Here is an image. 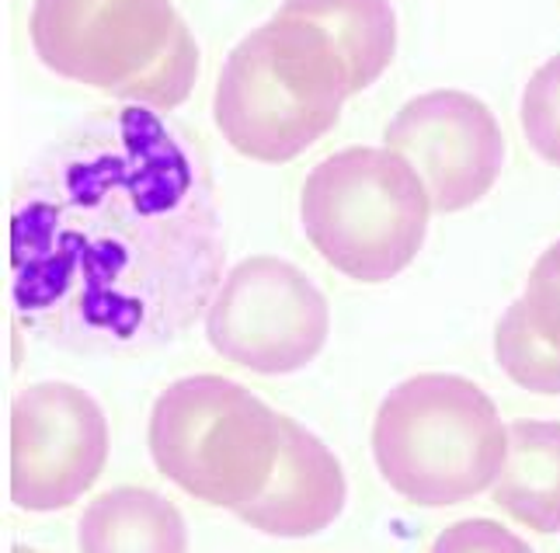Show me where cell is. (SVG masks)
<instances>
[{"label":"cell","instance_id":"obj_8","mask_svg":"<svg viewBox=\"0 0 560 553\" xmlns=\"http://www.w3.org/2000/svg\"><path fill=\"white\" fill-rule=\"evenodd\" d=\"M108 463V417L88 390L43 379L11 400V502L60 511L84 498Z\"/></svg>","mask_w":560,"mask_h":553},{"label":"cell","instance_id":"obj_13","mask_svg":"<svg viewBox=\"0 0 560 553\" xmlns=\"http://www.w3.org/2000/svg\"><path fill=\"white\" fill-rule=\"evenodd\" d=\"M279 14L320 25L335 39L352 94L373 87L397 56V14L390 0H285Z\"/></svg>","mask_w":560,"mask_h":553},{"label":"cell","instance_id":"obj_15","mask_svg":"<svg viewBox=\"0 0 560 553\" xmlns=\"http://www.w3.org/2000/svg\"><path fill=\"white\" fill-rule=\"evenodd\" d=\"M518 122L533 154L560 167V52L529 78L518 105Z\"/></svg>","mask_w":560,"mask_h":553},{"label":"cell","instance_id":"obj_6","mask_svg":"<svg viewBox=\"0 0 560 553\" xmlns=\"http://www.w3.org/2000/svg\"><path fill=\"white\" fill-rule=\"evenodd\" d=\"M147 443L171 484L212 508L237 511L276 470L282 414L237 379L182 376L153 400Z\"/></svg>","mask_w":560,"mask_h":553},{"label":"cell","instance_id":"obj_10","mask_svg":"<svg viewBox=\"0 0 560 553\" xmlns=\"http://www.w3.org/2000/svg\"><path fill=\"white\" fill-rule=\"evenodd\" d=\"M349 481L324 438L282 414V446L276 470L258 498L237 508L241 522L279 540L317 537L345 511Z\"/></svg>","mask_w":560,"mask_h":553},{"label":"cell","instance_id":"obj_7","mask_svg":"<svg viewBox=\"0 0 560 553\" xmlns=\"http://www.w3.org/2000/svg\"><path fill=\"white\" fill-rule=\"evenodd\" d=\"M331 334V307L303 269L276 255L244 258L206 307L212 352L258 376L306 369Z\"/></svg>","mask_w":560,"mask_h":553},{"label":"cell","instance_id":"obj_1","mask_svg":"<svg viewBox=\"0 0 560 553\" xmlns=\"http://www.w3.org/2000/svg\"><path fill=\"white\" fill-rule=\"evenodd\" d=\"M202 157L129 105L32 164L11 209L14 320L67 352L129 355L185 334L223 282Z\"/></svg>","mask_w":560,"mask_h":553},{"label":"cell","instance_id":"obj_16","mask_svg":"<svg viewBox=\"0 0 560 553\" xmlns=\"http://www.w3.org/2000/svg\"><path fill=\"white\" fill-rule=\"evenodd\" d=\"M523 299L539 328L560 341V240L536 258Z\"/></svg>","mask_w":560,"mask_h":553},{"label":"cell","instance_id":"obj_2","mask_svg":"<svg viewBox=\"0 0 560 553\" xmlns=\"http://www.w3.org/2000/svg\"><path fill=\"white\" fill-rule=\"evenodd\" d=\"M349 98V70L331 35L276 14L230 49L212 119L241 157L289 164L338 126Z\"/></svg>","mask_w":560,"mask_h":553},{"label":"cell","instance_id":"obj_9","mask_svg":"<svg viewBox=\"0 0 560 553\" xmlns=\"http://www.w3.org/2000/svg\"><path fill=\"white\" fill-rule=\"evenodd\" d=\"M383 146L408 157L435 213H463L501 178L505 137L488 102L467 91H429L404 102L383 132Z\"/></svg>","mask_w":560,"mask_h":553},{"label":"cell","instance_id":"obj_4","mask_svg":"<svg viewBox=\"0 0 560 553\" xmlns=\"http://www.w3.org/2000/svg\"><path fill=\"white\" fill-rule=\"evenodd\" d=\"M509 452L494 400L456 373H418L383 397L373 460L383 484L418 508H450L488 491Z\"/></svg>","mask_w":560,"mask_h":553},{"label":"cell","instance_id":"obj_3","mask_svg":"<svg viewBox=\"0 0 560 553\" xmlns=\"http://www.w3.org/2000/svg\"><path fill=\"white\" fill-rule=\"evenodd\" d=\"M28 39L56 78L171 111L199 78V43L171 0H32Z\"/></svg>","mask_w":560,"mask_h":553},{"label":"cell","instance_id":"obj_11","mask_svg":"<svg viewBox=\"0 0 560 553\" xmlns=\"http://www.w3.org/2000/svg\"><path fill=\"white\" fill-rule=\"evenodd\" d=\"M491 502L533 532H560V422L526 417L509 425V452Z\"/></svg>","mask_w":560,"mask_h":553},{"label":"cell","instance_id":"obj_14","mask_svg":"<svg viewBox=\"0 0 560 553\" xmlns=\"http://www.w3.org/2000/svg\"><path fill=\"white\" fill-rule=\"evenodd\" d=\"M494 358L515 387L544 397H560V341L533 320L523 296L498 320Z\"/></svg>","mask_w":560,"mask_h":553},{"label":"cell","instance_id":"obj_17","mask_svg":"<svg viewBox=\"0 0 560 553\" xmlns=\"http://www.w3.org/2000/svg\"><path fill=\"white\" fill-rule=\"evenodd\" d=\"M435 550H526V543L512 537V532H505L498 522L470 519L442 532Z\"/></svg>","mask_w":560,"mask_h":553},{"label":"cell","instance_id":"obj_5","mask_svg":"<svg viewBox=\"0 0 560 553\" xmlns=\"http://www.w3.org/2000/svg\"><path fill=\"white\" fill-rule=\"evenodd\" d=\"M435 213L429 188L390 146H345L303 181L300 223L345 279L380 285L421 255Z\"/></svg>","mask_w":560,"mask_h":553},{"label":"cell","instance_id":"obj_12","mask_svg":"<svg viewBox=\"0 0 560 553\" xmlns=\"http://www.w3.org/2000/svg\"><path fill=\"white\" fill-rule=\"evenodd\" d=\"M77 546L105 550H188V526L182 508L150 487H112L98 494L77 526Z\"/></svg>","mask_w":560,"mask_h":553}]
</instances>
